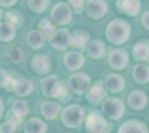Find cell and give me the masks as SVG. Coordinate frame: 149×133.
Here are the masks:
<instances>
[{"label":"cell","mask_w":149,"mask_h":133,"mask_svg":"<svg viewBox=\"0 0 149 133\" xmlns=\"http://www.w3.org/2000/svg\"><path fill=\"white\" fill-rule=\"evenodd\" d=\"M118 133H149V131L143 122L138 120H129L120 125Z\"/></svg>","instance_id":"obj_21"},{"label":"cell","mask_w":149,"mask_h":133,"mask_svg":"<svg viewBox=\"0 0 149 133\" xmlns=\"http://www.w3.org/2000/svg\"><path fill=\"white\" fill-rule=\"evenodd\" d=\"M11 91L19 98H25L31 94L35 90V83L30 79L26 78H19L15 79L11 83Z\"/></svg>","instance_id":"obj_12"},{"label":"cell","mask_w":149,"mask_h":133,"mask_svg":"<svg viewBox=\"0 0 149 133\" xmlns=\"http://www.w3.org/2000/svg\"><path fill=\"white\" fill-rule=\"evenodd\" d=\"M50 18L57 25H68L72 20V8L69 3L58 2L50 10Z\"/></svg>","instance_id":"obj_6"},{"label":"cell","mask_w":149,"mask_h":133,"mask_svg":"<svg viewBox=\"0 0 149 133\" xmlns=\"http://www.w3.org/2000/svg\"><path fill=\"white\" fill-rule=\"evenodd\" d=\"M85 10L90 19H101L108 12V3L106 0H88Z\"/></svg>","instance_id":"obj_9"},{"label":"cell","mask_w":149,"mask_h":133,"mask_svg":"<svg viewBox=\"0 0 149 133\" xmlns=\"http://www.w3.org/2000/svg\"><path fill=\"white\" fill-rule=\"evenodd\" d=\"M89 33L84 30H76L71 33V47L76 49H84L89 43Z\"/></svg>","instance_id":"obj_26"},{"label":"cell","mask_w":149,"mask_h":133,"mask_svg":"<svg viewBox=\"0 0 149 133\" xmlns=\"http://www.w3.org/2000/svg\"><path fill=\"white\" fill-rule=\"evenodd\" d=\"M132 56L138 61H148L149 60V41L141 40L138 41L132 47Z\"/></svg>","instance_id":"obj_24"},{"label":"cell","mask_w":149,"mask_h":133,"mask_svg":"<svg viewBox=\"0 0 149 133\" xmlns=\"http://www.w3.org/2000/svg\"><path fill=\"white\" fill-rule=\"evenodd\" d=\"M116 5L118 11L129 17H136L141 11L140 0H117Z\"/></svg>","instance_id":"obj_13"},{"label":"cell","mask_w":149,"mask_h":133,"mask_svg":"<svg viewBox=\"0 0 149 133\" xmlns=\"http://www.w3.org/2000/svg\"><path fill=\"white\" fill-rule=\"evenodd\" d=\"M106 94H107V91H106L104 84L100 81H97L88 90V92L86 93V99L90 104L98 105L99 103L104 102Z\"/></svg>","instance_id":"obj_14"},{"label":"cell","mask_w":149,"mask_h":133,"mask_svg":"<svg viewBox=\"0 0 149 133\" xmlns=\"http://www.w3.org/2000/svg\"><path fill=\"white\" fill-rule=\"evenodd\" d=\"M38 29L45 34V37L47 39H50L55 32L57 31L56 25L52 23V21L49 18H44L42 20H40L39 25H38Z\"/></svg>","instance_id":"obj_28"},{"label":"cell","mask_w":149,"mask_h":133,"mask_svg":"<svg viewBox=\"0 0 149 133\" xmlns=\"http://www.w3.org/2000/svg\"><path fill=\"white\" fill-rule=\"evenodd\" d=\"M148 103V96L141 90H134L128 95V104L134 110H143Z\"/></svg>","instance_id":"obj_17"},{"label":"cell","mask_w":149,"mask_h":133,"mask_svg":"<svg viewBox=\"0 0 149 133\" xmlns=\"http://www.w3.org/2000/svg\"><path fill=\"white\" fill-rule=\"evenodd\" d=\"M67 87L71 92H74L76 94H86L91 87V79L87 73L76 72L69 76L67 80Z\"/></svg>","instance_id":"obj_4"},{"label":"cell","mask_w":149,"mask_h":133,"mask_svg":"<svg viewBox=\"0 0 149 133\" xmlns=\"http://www.w3.org/2000/svg\"><path fill=\"white\" fill-rule=\"evenodd\" d=\"M131 34L130 25L124 19H115L110 21L106 28V37L113 44H124Z\"/></svg>","instance_id":"obj_2"},{"label":"cell","mask_w":149,"mask_h":133,"mask_svg":"<svg viewBox=\"0 0 149 133\" xmlns=\"http://www.w3.org/2000/svg\"><path fill=\"white\" fill-rule=\"evenodd\" d=\"M132 78L138 83L149 82V67L146 64H136L132 69Z\"/></svg>","instance_id":"obj_27"},{"label":"cell","mask_w":149,"mask_h":133,"mask_svg":"<svg viewBox=\"0 0 149 133\" xmlns=\"http://www.w3.org/2000/svg\"><path fill=\"white\" fill-rule=\"evenodd\" d=\"M25 133H47L48 125L39 118H30L25 123Z\"/></svg>","instance_id":"obj_23"},{"label":"cell","mask_w":149,"mask_h":133,"mask_svg":"<svg viewBox=\"0 0 149 133\" xmlns=\"http://www.w3.org/2000/svg\"><path fill=\"white\" fill-rule=\"evenodd\" d=\"M16 29H17V27L8 21L0 22V41L10 42L11 40H13L17 34Z\"/></svg>","instance_id":"obj_25"},{"label":"cell","mask_w":149,"mask_h":133,"mask_svg":"<svg viewBox=\"0 0 149 133\" xmlns=\"http://www.w3.org/2000/svg\"><path fill=\"white\" fill-rule=\"evenodd\" d=\"M30 67L36 72L37 74L40 76H47L49 74L51 70V59L50 56L47 53H39L33 56L30 61Z\"/></svg>","instance_id":"obj_10"},{"label":"cell","mask_w":149,"mask_h":133,"mask_svg":"<svg viewBox=\"0 0 149 133\" xmlns=\"http://www.w3.org/2000/svg\"><path fill=\"white\" fill-rule=\"evenodd\" d=\"M41 92L45 96L50 99H57L59 101H65L69 96V91L66 84L56 74H47L40 81Z\"/></svg>","instance_id":"obj_1"},{"label":"cell","mask_w":149,"mask_h":133,"mask_svg":"<svg viewBox=\"0 0 149 133\" xmlns=\"http://www.w3.org/2000/svg\"><path fill=\"white\" fill-rule=\"evenodd\" d=\"M87 133H110V123L99 112H91L85 120Z\"/></svg>","instance_id":"obj_5"},{"label":"cell","mask_w":149,"mask_h":133,"mask_svg":"<svg viewBox=\"0 0 149 133\" xmlns=\"http://www.w3.org/2000/svg\"><path fill=\"white\" fill-rule=\"evenodd\" d=\"M85 109L79 104H69L62 109L60 113L62 124L68 129H76L80 127L85 121Z\"/></svg>","instance_id":"obj_3"},{"label":"cell","mask_w":149,"mask_h":133,"mask_svg":"<svg viewBox=\"0 0 149 133\" xmlns=\"http://www.w3.org/2000/svg\"><path fill=\"white\" fill-rule=\"evenodd\" d=\"M50 45L58 51L67 50L71 45V33L69 32L68 29H58L55 34L49 39Z\"/></svg>","instance_id":"obj_8"},{"label":"cell","mask_w":149,"mask_h":133,"mask_svg":"<svg viewBox=\"0 0 149 133\" xmlns=\"http://www.w3.org/2000/svg\"><path fill=\"white\" fill-rule=\"evenodd\" d=\"M87 54L88 57H90L91 59L95 60H99L104 57L106 52V45L102 41H100L98 39L96 40H91L89 41V43L87 44Z\"/></svg>","instance_id":"obj_22"},{"label":"cell","mask_w":149,"mask_h":133,"mask_svg":"<svg viewBox=\"0 0 149 133\" xmlns=\"http://www.w3.org/2000/svg\"><path fill=\"white\" fill-rule=\"evenodd\" d=\"M85 63V57L78 51H69L63 57V64L67 70L74 72L79 70Z\"/></svg>","instance_id":"obj_15"},{"label":"cell","mask_w":149,"mask_h":133,"mask_svg":"<svg viewBox=\"0 0 149 133\" xmlns=\"http://www.w3.org/2000/svg\"><path fill=\"white\" fill-rule=\"evenodd\" d=\"M8 57L13 62L19 63L25 59V51L22 50V48H20V47H15L8 52Z\"/></svg>","instance_id":"obj_31"},{"label":"cell","mask_w":149,"mask_h":133,"mask_svg":"<svg viewBox=\"0 0 149 133\" xmlns=\"http://www.w3.org/2000/svg\"><path fill=\"white\" fill-rule=\"evenodd\" d=\"M108 63L115 70H124L129 63V54L124 49H113L108 53Z\"/></svg>","instance_id":"obj_11"},{"label":"cell","mask_w":149,"mask_h":133,"mask_svg":"<svg viewBox=\"0 0 149 133\" xmlns=\"http://www.w3.org/2000/svg\"><path fill=\"white\" fill-rule=\"evenodd\" d=\"M29 110V104L25 100H16L11 105V113L13 115V119L18 121L19 123L28 116Z\"/></svg>","instance_id":"obj_20"},{"label":"cell","mask_w":149,"mask_h":133,"mask_svg":"<svg viewBox=\"0 0 149 133\" xmlns=\"http://www.w3.org/2000/svg\"><path fill=\"white\" fill-rule=\"evenodd\" d=\"M19 122L15 119H8L2 124H0V133H16Z\"/></svg>","instance_id":"obj_30"},{"label":"cell","mask_w":149,"mask_h":133,"mask_svg":"<svg viewBox=\"0 0 149 133\" xmlns=\"http://www.w3.org/2000/svg\"><path fill=\"white\" fill-rule=\"evenodd\" d=\"M17 2H18V0H0V6L9 8V7L15 6Z\"/></svg>","instance_id":"obj_36"},{"label":"cell","mask_w":149,"mask_h":133,"mask_svg":"<svg viewBox=\"0 0 149 133\" xmlns=\"http://www.w3.org/2000/svg\"><path fill=\"white\" fill-rule=\"evenodd\" d=\"M2 16H3V12H2V10L0 9V21H1V19H2Z\"/></svg>","instance_id":"obj_38"},{"label":"cell","mask_w":149,"mask_h":133,"mask_svg":"<svg viewBox=\"0 0 149 133\" xmlns=\"http://www.w3.org/2000/svg\"><path fill=\"white\" fill-rule=\"evenodd\" d=\"M106 88L111 93H119L124 91L125 89V79L120 74L117 73H110L106 76Z\"/></svg>","instance_id":"obj_18"},{"label":"cell","mask_w":149,"mask_h":133,"mask_svg":"<svg viewBox=\"0 0 149 133\" xmlns=\"http://www.w3.org/2000/svg\"><path fill=\"white\" fill-rule=\"evenodd\" d=\"M85 1L86 0H69V5L76 12H80L85 8Z\"/></svg>","instance_id":"obj_34"},{"label":"cell","mask_w":149,"mask_h":133,"mask_svg":"<svg viewBox=\"0 0 149 133\" xmlns=\"http://www.w3.org/2000/svg\"><path fill=\"white\" fill-rule=\"evenodd\" d=\"M6 17V21L13 23V25L18 27V25H21V22L24 21V17L21 16V13L18 12V11H8L5 14Z\"/></svg>","instance_id":"obj_33"},{"label":"cell","mask_w":149,"mask_h":133,"mask_svg":"<svg viewBox=\"0 0 149 133\" xmlns=\"http://www.w3.org/2000/svg\"><path fill=\"white\" fill-rule=\"evenodd\" d=\"M3 110H5V105H3L2 99L0 98V119H1V118H2V115H3Z\"/></svg>","instance_id":"obj_37"},{"label":"cell","mask_w":149,"mask_h":133,"mask_svg":"<svg viewBox=\"0 0 149 133\" xmlns=\"http://www.w3.org/2000/svg\"><path fill=\"white\" fill-rule=\"evenodd\" d=\"M28 7L32 12L42 13L50 5V0H27Z\"/></svg>","instance_id":"obj_29"},{"label":"cell","mask_w":149,"mask_h":133,"mask_svg":"<svg viewBox=\"0 0 149 133\" xmlns=\"http://www.w3.org/2000/svg\"><path fill=\"white\" fill-rule=\"evenodd\" d=\"M46 39L47 38L45 37V34L39 29L30 30L26 36L27 44L33 50H39L40 48H42L46 42Z\"/></svg>","instance_id":"obj_19"},{"label":"cell","mask_w":149,"mask_h":133,"mask_svg":"<svg viewBox=\"0 0 149 133\" xmlns=\"http://www.w3.org/2000/svg\"><path fill=\"white\" fill-rule=\"evenodd\" d=\"M141 25L145 29L149 30V11H146L141 16Z\"/></svg>","instance_id":"obj_35"},{"label":"cell","mask_w":149,"mask_h":133,"mask_svg":"<svg viewBox=\"0 0 149 133\" xmlns=\"http://www.w3.org/2000/svg\"><path fill=\"white\" fill-rule=\"evenodd\" d=\"M13 79L7 70L0 68V89H8L11 87Z\"/></svg>","instance_id":"obj_32"},{"label":"cell","mask_w":149,"mask_h":133,"mask_svg":"<svg viewBox=\"0 0 149 133\" xmlns=\"http://www.w3.org/2000/svg\"><path fill=\"white\" fill-rule=\"evenodd\" d=\"M102 113L111 120H119L125 113V104L118 98H108L102 102Z\"/></svg>","instance_id":"obj_7"},{"label":"cell","mask_w":149,"mask_h":133,"mask_svg":"<svg viewBox=\"0 0 149 133\" xmlns=\"http://www.w3.org/2000/svg\"><path fill=\"white\" fill-rule=\"evenodd\" d=\"M40 111L46 120H55L61 113L62 108L56 101H44L40 104Z\"/></svg>","instance_id":"obj_16"}]
</instances>
